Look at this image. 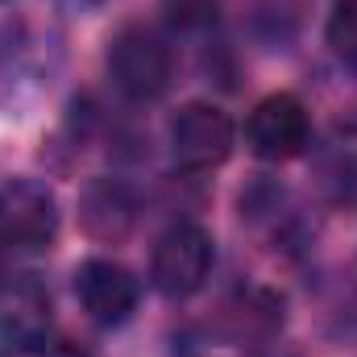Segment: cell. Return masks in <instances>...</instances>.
<instances>
[{
  "mask_svg": "<svg viewBox=\"0 0 357 357\" xmlns=\"http://www.w3.org/2000/svg\"><path fill=\"white\" fill-rule=\"evenodd\" d=\"M67 38L63 0H0V79L50 84L67 63Z\"/></svg>",
  "mask_w": 357,
  "mask_h": 357,
  "instance_id": "obj_1",
  "label": "cell"
},
{
  "mask_svg": "<svg viewBox=\"0 0 357 357\" xmlns=\"http://www.w3.org/2000/svg\"><path fill=\"white\" fill-rule=\"evenodd\" d=\"M104 67L112 88L133 104H154L175 84V46L158 25L129 21L108 38Z\"/></svg>",
  "mask_w": 357,
  "mask_h": 357,
  "instance_id": "obj_2",
  "label": "cell"
},
{
  "mask_svg": "<svg viewBox=\"0 0 357 357\" xmlns=\"http://www.w3.org/2000/svg\"><path fill=\"white\" fill-rule=\"evenodd\" d=\"M63 212L46 183L4 178L0 183V250L8 254H46L59 241Z\"/></svg>",
  "mask_w": 357,
  "mask_h": 357,
  "instance_id": "obj_3",
  "label": "cell"
},
{
  "mask_svg": "<svg viewBox=\"0 0 357 357\" xmlns=\"http://www.w3.org/2000/svg\"><path fill=\"white\" fill-rule=\"evenodd\" d=\"M216 266V245L212 233L195 220H178L171 225L150 254V282L158 295L167 299H191L195 291H204V282L212 278Z\"/></svg>",
  "mask_w": 357,
  "mask_h": 357,
  "instance_id": "obj_4",
  "label": "cell"
},
{
  "mask_svg": "<svg viewBox=\"0 0 357 357\" xmlns=\"http://www.w3.org/2000/svg\"><path fill=\"white\" fill-rule=\"evenodd\" d=\"M233 116L212 104V100H191L183 104L171 125H167V146H171V158H175L178 171H216L229 154H233Z\"/></svg>",
  "mask_w": 357,
  "mask_h": 357,
  "instance_id": "obj_5",
  "label": "cell"
},
{
  "mask_svg": "<svg viewBox=\"0 0 357 357\" xmlns=\"http://www.w3.org/2000/svg\"><path fill=\"white\" fill-rule=\"evenodd\" d=\"M54 307L42 282L8 278L0 282V357H33L50 349Z\"/></svg>",
  "mask_w": 357,
  "mask_h": 357,
  "instance_id": "obj_6",
  "label": "cell"
},
{
  "mask_svg": "<svg viewBox=\"0 0 357 357\" xmlns=\"http://www.w3.org/2000/svg\"><path fill=\"white\" fill-rule=\"evenodd\" d=\"M245 142L262 162H295L312 146V116L299 96L270 91L266 100L254 104L245 121Z\"/></svg>",
  "mask_w": 357,
  "mask_h": 357,
  "instance_id": "obj_7",
  "label": "cell"
},
{
  "mask_svg": "<svg viewBox=\"0 0 357 357\" xmlns=\"http://www.w3.org/2000/svg\"><path fill=\"white\" fill-rule=\"evenodd\" d=\"M75 299L91 324L100 328H121L133 320L142 303V282L125 262L112 258H88L75 266Z\"/></svg>",
  "mask_w": 357,
  "mask_h": 357,
  "instance_id": "obj_8",
  "label": "cell"
},
{
  "mask_svg": "<svg viewBox=\"0 0 357 357\" xmlns=\"http://www.w3.org/2000/svg\"><path fill=\"white\" fill-rule=\"evenodd\" d=\"M320 187L337 204H357V108L341 112L316 146Z\"/></svg>",
  "mask_w": 357,
  "mask_h": 357,
  "instance_id": "obj_9",
  "label": "cell"
},
{
  "mask_svg": "<svg viewBox=\"0 0 357 357\" xmlns=\"http://www.w3.org/2000/svg\"><path fill=\"white\" fill-rule=\"evenodd\" d=\"M79 212H84V229L100 241H121L133 225V195L125 183L116 178H96L79 195Z\"/></svg>",
  "mask_w": 357,
  "mask_h": 357,
  "instance_id": "obj_10",
  "label": "cell"
},
{
  "mask_svg": "<svg viewBox=\"0 0 357 357\" xmlns=\"http://www.w3.org/2000/svg\"><path fill=\"white\" fill-rule=\"evenodd\" d=\"M324 38H328L333 59L349 75H357V0H337L333 4L328 25H324Z\"/></svg>",
  "mask_w": 357,
  "mask_h": 357,
  "instance_id": "obj_11",
  "label": "cell"
},
{
  "mask_svg": "<svg viewBox=\"0 0 357 357\" xmlns=\"http://www.w3.org/2000/svg\"><path fill=\"white\" fill-rule=\"evenodd\" d=\"M162 8H167V21H171L175 29L195 33V29H208V25H216L220 0H162Z\"/></svg>",
  "mask_w": 357,
  "mask_h": 357,
  "instance_id": "obj_12",
  "label": "cell"
}]
</instances>
